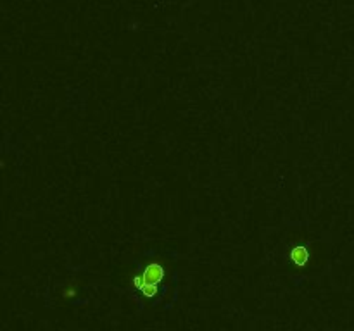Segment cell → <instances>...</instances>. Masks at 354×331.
<instances>
[{"mask_svg": "<svg viewBox=\"0 0 354 331\" xmlns=\"http://www.w3.org/2000/svg\"><path fill=\"white\" fill-rule=\"evenodd\" d=\"M164 266L161 262H149L138 274L133 276V285L144 297L152 299L158 295V286L164 280Z\"/></svg>", "mask_w": 354, "mask_h": 331, "instance_id": "cell-1", "label": "cell"}, {"mask_svg": "<svg viewBox=\"0 0 354 331\" xmlns=\"http://www.w3.org/2000/svg\"><path fill=\"white\" fill-rule=\"evenodd\" d=\"M289 257H290V260L294 262L295 266L303 268V266L307 264V260H309V252H307L306 247H303V245H297V247H292L290 248V252H289Z\"/></svg>", "mask_w": 354, "mask_h": 331, "instance_id": "cell-2", "label": "cell"}, {"mask_svg": "<svg viewBox=\"0 0 354 331\" xmlns=\"http://www.w3.org/2000/svg\"><path fill=\"white\" fill-rule=\"evenodd\" d=\"M64 290H66V292H64V297H73L76 293V288H75V285H67L66 288H64Z\"/></svg>", "mask_w": 354, "mask_h": 331, "instance_id": "cell-3", "label": "cell"}]
</instances>
